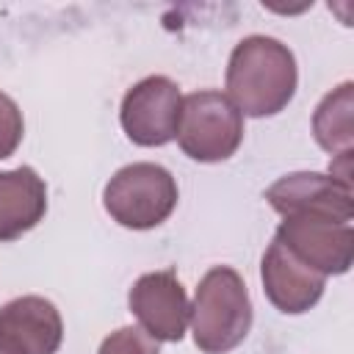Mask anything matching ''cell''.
I'll return each mask as SVG.
<instances>
[{"label": "cell", "instance_id": "obj_8", "mask_svg": "<svg viewBox=\"0 0 354 354\" xmlns=\"http://www.w3.org/2000/svg\"><path fill=\"white\" fill-rule=\"evenodd\" d=\"M266 199L279 216L318 213L337 221H351L354 216L351 185L318 171H293L279 177L266 188Z\"/></svg>", "mask_w": 354, "mask_h": 354}, {"label": "cell", "instance_id": "obj_2", "mask_svg": "<svg viewBox=\"0 0 354 354\" xmlns=\"http://www.w3.org/2000/svg\"><path fill=\"white\" fill-rule=\"evenodd\" d=\"M191 335L199 351L227 354L252 329V299L243 277L230 266L210 268L191 301Z\"/></svg>", "mask_w": 354, "mask_h": 354}, {"label": "cell", "instance_id": "obj_7", "mask_svg": "<svg viewBox=\"0 0 354 354\" xmlns=\"http://www.w3.org/2000/svg\"><path fill=\"white\" fill-rule=\"evenodd\" d=\"M130 313L158 343H177L191 318V301L171 268L141 274L127 293Z\"/></svg>", "mask_w": 354, "mask_h": 354}, {"label": "cell", "instance_id": "obj_3", "mask_svg": "<svg viewBox=\"0 0 354 354\" xmlns=\"http://www.w3.org/2000/svg\"><path fill=\"white\" fill-rule=\"evenodd\" d=\"M177 196V183L169 169L158 163H130L108 180L102 205L116 224L127 230H152L174 213Z\"/></svg>", "mask_w": 354, "mask_h": 354}, {"label": "cell", "instance_id": "obj_13", "mask_svg": "<svg viewBox=\"0 0 354 354\" xmlns=\"http://www.w3.org/2000/svg\"><path fill=\"white\" fill-rule=\"evenodd\" d=\"M97 354H160V346L141 326H122L100 343Z\"/></svg>", "mask_w": 354, "mask_h": 354}, {"label": "cell", "instance_id": "obj_5", "mask_svg": "<svg viewBox=\"0 0 354 354\" xmlns=\"http://www.w3.org/2000/svg\"><path fill=\"white\" fill-rule=\"evenodd\" d=\"M277 241L321 277L346 274L354 260L351 221H337L318 213L282 216V224L277 227Z\"/></svg>", "mask_w": 354, "mask_h": 354}, {"label": "cell", "instance_id": "obj_4", "mask_svg": "<svg viewBox=\"0 0 354 354\" xmlns=\"http://www.w3.org/2000/svg\"><path fill=\"white\" fill-rule=\"evenodd\" d=\"M180 149L199 163H218L238 152L243 141V113L221 91H194L183 97L177 122Z\"/></svg>", "mask_w": 354, "mask_h": 354}, {"label": "cell", "instance_id": "obj_10", "mask_svg": "<svg viewBox=\"0 0 354 354\" xmlns=\"http://www.w3.org/2000/svg\"><path fill=\"white\" fill-rule=\"evenodd\" d=\"M0 337L19 354H55L64 340V321L50 299L19 296L0 307Z\"/></svg>", "mask_w": 354, "mask_h": 354}, {"label": "cell", "instance_id": "obj_11", "mask_svg": "<svg viewBox=\"0 0 354 354\" xmlns=\"http://www.w3.org/2000/svg\"><path fill=\"white\" fill-rule=\"evenodd\" d=\"M47 213V185L30 169L0 171V241H17Z\"/></svg>", "mask_w": 354, "mask_h": 354}, {"label": "cell", "instance_id": "obj_12", "mask_svg": "<svg viewBox=\"0 0 354 354\" xmlns=\"http://www.w3.org/2000/svg\"><path fill=\"white\" fill-rule=\"evenodd\" d=\"M313 136L321 149L335 155L354 147V83L346 80L332 88L313 113Z\"/></svg>", "mask_w": 354, "mask_h": 354}, {"label": "cell", "instance_id": "obj_6", "mask_svg": "<svg viewBox=\"0 0 354 354\" xmlns=\"http://www.w3.org/2000/svg\"><path fill=\"white\" fill-rule=\"evenodd\" d=\"M183 111L180 86L171 77L149 75L127 88L119 122L127 138L138 147H163L177 136V122Z\"/></svg>", "mask_w": 354, "mask_h": 354}, {"label": "cell", "instance_id": "obj_15", "mask_svg": "<svg viewBox=\"0 0 354 354\" xmlns=\"http://www.w3.org/2000/svg\"><path fill=\"white\" fill-rule=\"evenodd\" d=\"M0 354H19V351H14V348H11V346H8V343L0 337Z\"/></svg>", "mask_w": 354, "mask_h": 354}, {"label": "cell", "instance_id": "obj_14", "mask_svg": "<svg viewBox=\"0 0 354 354\" xmlns=\"http://www.w3.org/2000/svg\"><path fill=\"white\" fill-rule=\"evenodd\" d=\"M22 133H25V122H22L19 105L8 94L0 91V160L17 152Z\"/></svg>", "mask_w": 354, "mask_h": 354}, {"label": "cell", "instance_id": "obj_9", "mask_svg": "<svg viewBox=\"0 0 354 354\" xmlns=\"http://www.w3.org/2000/svg\"><path fill=\"white\" fill-rule=\"evenodd\" d=\"M260 279L268 301L285 315H299L313 310L326 288V277L296 260L277 238L271 241V246L260 260Z\"/></svg>", "mask_w": 354, "mask_h": 354}, {"label": "cell", "instance_id": "obj_1", "mask_svg": "<svg viewBox=\"0 0 354 354\" xmlns=\"http://www.w3.org/2000/svg\"><path fill=\"white\" fill-rule=\"evenodd\" d=\"M299 86L296 58L279 39L246 36L227 64V97L243 116H274L288 108Z\"/></svg>", "mask_w": 354, "mask_h": 354}]
</instances>
